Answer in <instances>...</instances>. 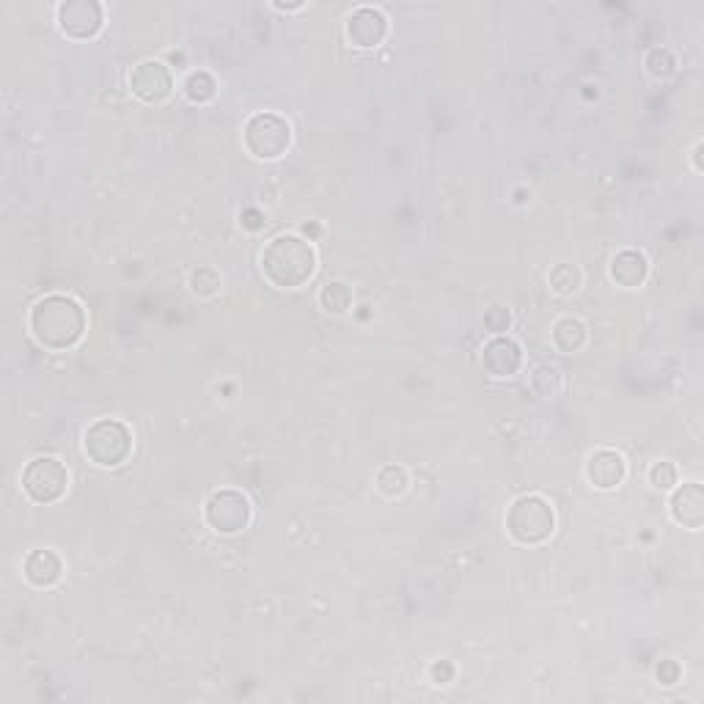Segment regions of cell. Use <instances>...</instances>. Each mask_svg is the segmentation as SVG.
Listing matches in <instances>:
<instances>
[{"label":"cell","mask_w":704,"mask_h":704,"mask_svg":"<svg viewBox=\"0 0 704 704\" xmlns=\"http://www.w3.org/2000/svg\"><path fill=\"white\" fill-rule=\"evenodd\" d=\"M28 328L39 347L50 352H66L77 347L86 336L88 314L77 297L53 292L33 303Z\"/></svg>","instance_id":"6da1fadb"},{"label":"cell","mask_w":704,"mask_h":704,"mask_svg":"<svg viewBox=\"0 0 704 704\" xmlns=\"http://www.w3.org/2000/svg\"><path fill=\"white\" fill-rule=\"evenodd\" d=\"M259 267H262L264 281L275 289H300L317 275L319 253L308 237L284 231L264 242Z\"/></svg>","instance_id":"7a4b0ae2"},{"label":"cell","mask_w":704,"mask_h":704,"mask_svg":"<svg viewBox=\"0 0 704 704\" xmlns=\"http://www.w3.org/2000/svg\"><path fill=\"white\" fill-rule=\"evenodd\" d=\"M504 528L512 542L526 545V548H537V545H545L556 534V509L545 495H517L515 501L506 506Z\"/></svg>","instance_id":"3957f363"},{"label":"cell","mask_w":704,"mask_h":704,"mask_svg":"<svg viewBox=\"0 0 704 704\" xmlns=\"http://www.w3.org/2000/svg\"><path fill=\"white\" fill-rule=\"evenodd\" d=\"M295 130L286 116L275 110H256L242 124V146L259 163H275L292 149Z\"/></svg>","instance_id":"277c9868"},{"label":"cell","mask_w":704,"mask_h":704,"mask_svg":"<svg viewBox=\"0 0 704 704\" xmlns=\"http://www.w3.org/2000/svg\"><path fill=\"white\" fill-rule=\"evenodd\" d=\"M135 435L121 418H97L83 432V454L97 468H119L132 457Z\"/></svg>","instance_id":"5b68a950"},{"label":"cell","mask_w":704,"mask_h":704,"mask_svg":"<svg viewBox=\"0 0 704 704\" xmlns=\"http://www.w3.org/2000/svg\"><path fill=\"white\" fill-rule=\"evenodd\" d=\"M20 487L31 504H58L69 490V468L53 454H39L31 462H25Z\"/></svg>","instance_id":"8992f818"},{"label":"cell","mask_w":704,"mask_h":704,"mask_svg":"<svg viewBox=\"0 0 704 704\" xmlns=\"http://www.w3.org/2000/svg\"><path fill=\"white\" fill-rule=\"evenodd\" d=\"M204 523L218 537H237L253 523L251 498L234 487H220L204 501Z\"/></svg>","instance_id":"52a82bcc"},{"label":"cell","mask_w":704,"mask_h":704,"mask_svg":"<svg viewBox=\"0 0 704 704\" xmlns=\"http://www.w3.org/2000/svg\"><path fill=\"white\" fill-rule=\"evenodd\" d=\"M55 25L66 39H97L105 28V6L99 0H64L55 6Z\"/></svg>","instance_id":"ba28073f"},{"label":"cell","mask_w":704,"mask_h":704,"mask_svg":"<svg viewBox=\"0 0 704 704\" xmlns=\"http://www.w3.org/2000/svg\"><path fill=\"white\" fill-rule=\"evenodd\" d=\"M127 83H130L132 97L141 99L143 105H160V102H165V99L174 94L176 88L171 66L157 61V58H143V61H138V64L130 69Z\"/></svg>","instance_id":"9c48e42d"},{"label":"cell","mask_w":704,"mask_h":704,"mask_svg":"<svg viewBox=\"0 0 704 704\" xmlns=\"http://www.w3.org/2000/svg\"><path fill=\"white\" fill-rule=\"evenodd\" d=\"M388 33H391V22L377 6H358L344 20V36L358 50H377L380 44H385Z\"/></svg>","instance_id":"30bf717a"},{"label":"cell","mask_w":704,"mask_h":704,"mask_svg":"<svg viewBox=\"0 0 704 704\" xmlns=\"http://www.w3.org/2000/svg\"><path fill=\"white\" fill-rule=\"evenodd\" d=\"M479 363H482L484 374H490L495 380H509L523 369V347H520V341L506 336V333L493 336L482 344Z\"/></svg>","instance_id":"8fae6325"},{"label":"cell","mask_w":704,"mask_h":704,"mask_svg":"<svg viewBox=\"0 0 704 704\" xmlns=\"http://www.w3.org/2000/svg\"><path fill=\"white\" fill-rule=\"evenodd\" d=\"M583 473H586V482L592 484L594 490L611 493V490L625 484L627 462L616 449H594L583 462Z\"/></svg>","instance_id":"7c38bea8"},{"label":"cell","mask_w":704,"mask_h":704,"mask_svg":"<svg viewBox=\"0 0 704 704\" xmlns=\"http://www.w3.org/2000/svg\"><path fill=\"white\" fill-rule=\"evenodd\" d=\"M669 515L677 526L699 531L704 526V484L677 482L669 490Z\"/></svg>","instance_id":"4fadbf2b"},{"label":"cell","mask_w":704,"mask_h":704,"mask_svg":"<svg viewBox=\"0 0 704 704\" xmlns=\"http://www.w3.org/2000/svg\"><path fill=\"white\" fill-rule=\"evenodd\" d=\"M64 572V559L53 548H36L22 559V578L31 583L33 589H53L61 583Z\"/></svg>","instance_id":"5bb4252c"},{"label":"cell","mask_w":704,"mask_h":704,"mask_svg":"<svg viewBox=\"0 0 704 704\" xmlns=\"http://www.w3.org/2000/svg\"><path fill=\"white\" fill-rule=\"evenodd\" d=\"M608 275L616 286L622 289H638L647 284L649 278V259L636 248H625L619 251L608 264Z\"/></svg>","instance_id":"9a60e30c"},{"label":"cell","mask_w":704,"mask_h":704,"mask_svg":"<svg viewBox=\"0 0 704 704\" xmlns=\"http://www.w3.org/2000/svg\"><path fill=\"white\" fill-rule=\"evenodd\" d=\"M550 341L564 355H575V352H581L586 347L589 328L578 317H559L550 325Z\"/></svg>","instance_id":"2e32d148"},{"label":"cell","mask_w":704,"mask_h":704,"mask_svg":"<svg viewBox=\"0 0 704 704\" xmlns=\"http://www.w3.org/2000/svg\"><path fill=\"white\" fill-rule=\"evenodd\" d=\"M317 303L330 317H344L352 308V303H355V292H352V286L347 281L333 278V281H325V284L319 286Z\"/></svg>","instance_id":"e0dca14e"},{"label":"cell","mask_w":704,"mask_h":704,"mask_svg":"<svg viewBox=\"0 0 704 704\" xmlns=\"http://www.w3.org/2000/svg\"><path fill=\"white\" fill-rule=\"evenodd\" d=\"M218 88V80H215V75L207 72V69H193V72H187V77L182 80V94H185L187 102H193V105H209V102H215Z\"/></svg>","instance_id":"ac0fdd59"},{"label":"cell","mask_w":704,"mask_h":704,"mask_svg":"<svg viewBox=\"0 0 704 704\" xmlns=\"http://www.w3.org/2000/svg\"><path fill=\"white\" fill-rule=\"evenodd\" d=\"M528 385L539 399H556L564 388V377H561L559 366L553 363H537L531 374H528Z\"/></svg>","instance_id":"d6986e66"},{"label":"cell","mask_w":704,"mask_h":704,"mask_svg":"<svg viewBox=\"0 0 704 704\" xmlns=\"http://www.w3.org/2000/svg\"><path fill=\"white\" fill-rule=\"evenodd\" d=\"M548 286L553 295L559 297H572L583 286V273L578 264L572 262H559L550 267L548 273Z\"/></svg>","instance_id":"ffe728a7"},{"label":"cell","mask_w":704,"mask_h":704,"mask_svg":"<svg viewBox=\"0 0 704 704\" xmlns=\"http://www.w3.org/2000/svg\"><path fill=\"white\" fill-rule=\"evenodd\" d=\"M374 484H377V490H380V495H385V498H402V495L410 490V473H407L405 465L391 462V465H383V468L377 471Z\"/></svg>","instance_id":"44dd1931"},{"label":"cell","mask_w":704,"mask_h":704,"mask_svg":"<svg viewBox=\"0 0 704 704\" xmlns=\"http://www.w3.org/2000/svg\"><path fill=\"white\" fill-rule=\"evenodd\" d=\"M187 286H190V292L196 297L209 300V297L220 295V289H223V275H220L212 264H198V267L190 270Z\"/></svg>","instance_id":"7402d4cb"},{"label":"cell","mask_w":704,"mask_h":704,"mask_svg":"<svg viewBox=\"0 0 704 704\" xmlns=\"http://www.w3.org/2000/svg\"><path fill=\"white\" fill-rule=\"evenodd\" d=\"M677 55L671 53L669 47H652L647 55H644V69L652 80H669V77L677 75Z\"/></svg>","instance_id":"603a6c76"},{"label":"cell","mask_w":704,"mask_h":704,"mask_svg":"<svg viewBox=\"0 0 704 704\" xmlns=\"http://www.w3.org/2000/svg\"><path fill=\"white\" fill-rule=\"evenodd\" d=\"M647 482L652 490H658V493H669L674 484L680 482V473H677V465L669 460H658L649 465L647 471Z\"/></svg>","instance_id":"cb8c5ba5"},{"label":"cell","mask_w":704,"mask_h":704,"mask_svg":"<svg viewBox=\"0 0 704 704\" xmlns=\"http://www.w3.org/2000/svg\"><path fill=\"white\" fill-rule=\"evenodd\" d=\"M484 328L490 330L493 336H504L506 330L512 328V311L504 303H493L484 311Z\"/></svg>","instance_id":"d4e9b609"},{"label":"cell","mask_w":704,"mask_h":704,"mask_svg":"<svg viewBox=\"0 0 704 704\" xmlns=\"http://www.w3.org/2000/svg\"><path fill=\"white\" fill-rule=\"evenodd\" d=\"M655 680H658V685H663V688H674V685L682 680L680 660H674V658L658 660V663H655Z\"/></svg>","instance_id":"484cf974"},{"label":"cell","mask_w":704,"mask_h":704,"mask_svg":"<svg viewBox=\"0 0 704 704\" xmlns=\"http://www.w3.org/2000/svg\"><path fill=\"white\" fill-rule=\"evenodd\" d=\"M454 677H457V669H454L451 660H435V663L429 666V680L435 682V685H451Z\"/></svg>","instance_id":"4316f807"},{"label":"cell","mask_w":704,"mask_h":704,"mask_svg":"<svg viewBox=\"0 0 704 704\" xmlns=\"http://www.w3.org/2000/svg\"><path fill=\"white\" fill-rule=\"evenodd\" d=\"M240 226L245 231L256 234V231H262L267 226V218H264V212L259 207H245L240 212Z\"/></svg>","instance_id":"83f0119b"},{"label":"cell","mask_w":704,"mask_h":704,"mask_svg":"<svg viewBox=\"0 0 704 704\" xmlns=\"http://www.w3.org/2000/svg\"><path fill=\"white\" fill-rule=\"evenodd\" d=\"M702 152H704V143L699 141L696 146H693V152H691V163H693V171H696V174H702V171H704Z\"/></svg>","instance_id":"f1b7e54d"},{"label":"cell","mask_w":704,"mask_h":704,"mask_svg":"<svg viewBox=\"0 0 704 704\" xmlns=\"http://www.w3.org/2000/svg\"><path fill=\"white\" fill-rule=\"evenodd\" d=\"M273 9H278V11H300V9H306V3H273Z\"/></svg>","instance_id":"f546056e"}]
</instances>
